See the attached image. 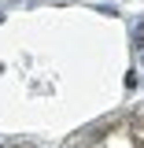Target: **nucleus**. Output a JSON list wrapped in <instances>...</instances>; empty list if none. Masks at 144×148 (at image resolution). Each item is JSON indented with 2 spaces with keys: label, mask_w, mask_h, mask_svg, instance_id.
<instances>
[{
  "label": "nucleus",
  "mask_w": 144,
  "mask_h": 148,
  "mask_svg": "<svg viewBox=\"0 0 144 148\" xmlns=\"http://www.w3.org/2000/svg\"><path fill=\"white\" fill-rule=\"evenodd\" d=\"M122 30L100 11L48 4L0 15V133L59 141L115 111Z\"/></svg>",
  "instance_id": "nucleus-1"
},
{
  "label": "nucleus",
  "mask_w": 144,
  "mask_h": 148,
  "mask_svg": "<svg viewBox=\"0 0 144 148\" xmlns=\"http://www.w3.org/2000/svg\"><path fill=\"white\" fill-rule=\"evenodd\" d=\"M48 4H52V0H48Z\"/></svg>",
  "instance_id": "nucleus-2"
}]
</instances>
